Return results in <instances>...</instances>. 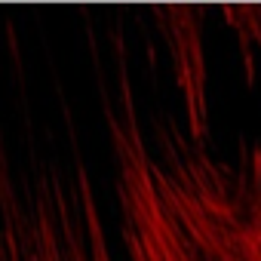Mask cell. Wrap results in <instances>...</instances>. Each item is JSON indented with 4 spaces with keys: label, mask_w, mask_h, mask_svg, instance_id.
<instances>
[{
    "label": "cell",
    "mask_w": 261,
    "mask_h": 261,
    "mask_svg": "<svg viewBox=\"0 0 261 261\" xmlns=\"http://www.w3.org/2000/svg\"><path fill=\"white\" fill-rule=\"evenodd\" d=\"M98 108L123 261H261V142L224 157L209 129L145 111L120 43Z\"/></svg>",
    "instance_id": "1"
},
{
    "label": "cell",
    "mask_w": 261,
    "mask_h": 261,
    "mask_svg": "<svg viewBox=\"0 0 261 261\" xmlns=\"http://www.w3.org/2000/svg\"><path fill=\"white\" fill-rule=\"evenodd\" d=\"M0 261H117L83 160L13 169L0 154Z\"/></svg>",
    "instance_id": "2"
},
{
    "label": "cell",
    "mask_w": 261,
    "mask_h": 261,
    "mask_svg": "<svg viewBox=\"0 0 261 261\" xmlns=\"http://www.w3.org/2000/svg\"><path fill=\"white\" fill-rule=\"evenodd\" d=\"M221 16L227 19L230 31L237 34V46L246 62L249 83L261 77V4H237L224 7Z\"/></svg>",
    "instance_id": "3"
}]
</instances>
